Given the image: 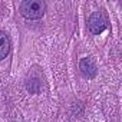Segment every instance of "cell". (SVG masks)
<instances>
[{"mask_svg":"<svg viewBox=\"0 0 122 122\" xmlns=\"http://www.w3.org/2000/svg\"><path fill=\"white\" fill-rule=\"evenodd\" d=\"M46 5L40 0H25L20 3V13L26 19H40L45 15Z\"/></svg>","mask_w":122,"mask_h":122,"instance_id":"cell-1","label":"cell"},{"mask_svg":"<svg viewBox=\"0 0 122 122\" xmlns=\"http://www.w3.org/2000/svg\"><path fill=\"white\" fill-rule=\"evenodd\" d=\"M88 25H89V30L93 35H99L108 27V19L102 12H95L93 15H91Z\"/></svg>","mask_w":122,"mask_h":122,"instance_id":"cell-2","label":"cell"},{"mask_svg":"<svg viewBox=\"0 0 122 122\" xmlns=\"http://www.w3.org/2000/svg\"><path fill=\"white\" fill-rule=\"evenodd\" d=\"M79 68H81V72L83 73V76H86V78H95L96 76V65L93 63V60L91 57L82 59L81 63H79Z\"/></svg>","mask_w":122,"mask_h":122,"instance_id":"cell-3","label":"cell"},{"mask_svg":"<svg viewBox=\"0 0 122 122\" xmlns=\"http://www.w3.org/2000/svg\"><path fill=\"white\" fill-rule=\"evenodd\" d=\"M10 52V39L5 32H0V60L5 59Z\"/></svg>","mask_w":122,"mask_h":122,"instance_id":"cell-4","label":"cell"}]
</instances>
